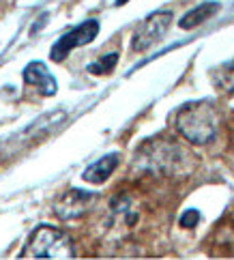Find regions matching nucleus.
Segmentation results:
<instances>
[{
	"label": "nucleus",
	"instance_id": "f257e3e1",
	"mask_svg": "<svg viewBox=\"0 0 234 260\" xmlns=\"http://www.w3.org/2000/svg\"><path fill=\"white\" fill-rule=\"evenodd\" d=\"M176 132L193 146H207L219 132V114L211 101H189L176 112Z\"/></svg>",
	"mask_w": 234,
	"mask_h": 260
},
{
	"label": "nucleus",
	"instance_id": "6e6552de",
	"mask_svg": "<svg viewBox=\"0 0 234 260\" xmlns=\"http://www.w3.org/2000/svg\"><path fill=\"white\" fill-rule=\"evenodd\" d=\"M116 166H118V155L110 153L106 157H101V159H97L95 164H90L88 168L84 170L82 179L86 183H92V185H101L112 176V172L116 170Z\"/></svg>",
	"mask_w": 234,
	"mask_h": 260
},
{
	"label": "nucleus",
	"instance_id": "9b49d317",
	"mask_svg": "<svg viewBox=\"0 0 234 260\" xmlns=\"http://www.w3.org/2000/svg\"><path fill=\"white\" fill-rule=\"evenodd\" d=\"M116 62H118V54L112 52V54H106V56H101L99 60L90 62V64H88V71L95 73V76H104V73H110L112 69L116 67Z\"/></svg>",
	"mask_w": 234,
	"mask_h": 260
},
{
	"label": "nucleus",
	"instance_id": "f03ea898",
	"mask_svg": "<svg viewBox=\"0 0 234 260\" xmlns=\"http://www.w3.org/2000/svg\"><path fill=\"white\" fill-rule=\"evenodd\" d=\"M144 164L148 170L165 176H183L193 170V159L183 146L165 140H151L142 146Z\"/></svg>",
	"mask_w": 234,
	"mask_h": 260
},
{
	"label": "nucleus",
	"instance_id": "0eeeda50",
	"mask_svg": "<svg viewBox=\"0 0 234 260\" xmlns=\"http://www.w3.org/2000/svg\"><path fill=\"white\" fill-rule=\"evenodd\" d=\"M22 78H24L26 84L35 86L43 97H54L56 90H58V82H56L52 71L45 67V62H41V60L28 62L22 71Z\"/></svg>",
	"mask_w": 234,
	"mask_h": 260
},
{
	"label": "nucleus",
	"instance_id": "423d86ee",
	"mask_svg": "<svg viewBox=\"0 0 234 260\" xmlns=\"http://www.w3.org/2000/svg\"><path fill=\"white\" fill-rule=\"evenodd\" d=\"M92 200H95V193L84 189H69L56 200L54 211L60 219H78L90 209Z\"/></svg>",
	"mask_w": 234,
	"mask_h": 260
},
{
	"label": "nucleus",
	"instance_id": "f8f14e48",
	"mask_svg": "<svg viewBox=\"0 0 234 260\" xmlns=\"http://www.w3.org/2000/svg\"><path fill=\"white\" fill-rule=\"evenodd\" d=\"M200 221V213L195 211V209H189V211H185L183 215H181V226L183 228H193L195 224Z\"/></svg>",
	"mask_w": 234,
	"mask_h": 260
},
{
	"label": "nucleus",
	"instance_id": "7ed1b4c3",
	"mask_svg": "<svg viewBox=\"0 0 234 260\" xmlns=\"http://www.w3.org/2000/svg\"><path fill=\"white\" fill-rule=\"evenodd\" d=\"M20 258H76V249L67 232H62L60 228H54L48 224L37 226L30 237H28L24 249L20 252Z\"/></svg>",
	"mask_w": 234,
	"mask_h": 260
},
{
	"label": "nucleus",
	"instance_id": "39448f33",
	"mask_svg": "<svg viewBox=\"0 0 234 260\" xmlns=\"http://www.w3.org/2000/svg\"><path fill=\"white\" fill-rule=\"evenodd\" d=\"M97 32H99V22L97 20L82 22L80 26H76V28H71L69 32H64L60 39L52 45L50 58L54 62H62L76 48H80V45H88V43L95 41Z\"/></svg>",
	"mask_w": 234,
	"mask_h": 260
},
{
	"label": "nucleus",
	"instance_id": "20e7f679",
	"mask_svg": "<svg viewBox=\"0 0 234 260\" xmlns=\"http://www.w3.org/2000/svg\"><path fill=\"white\" fill-rule=\"evenodd\" d=\"M172 24V11H155L146 17L136 28L133 39H131V48L136 52H144L148 48H153L155 43L163 39V35L168 32Z\"/></svg>",
	"mask_w": 234,
	"mask_h": 260
},
{
	"label": "nucleus",
	"instance_id": "1a4fd4ad",
	"mask_svg": "<svg viewBox=\"0 0 234 260\" xmlns=\"http://www.w3.org/2000/svg\"><path fill=\"white\" fill-rule=\"evenodd\" d=\"M219 11V5L217 3H202L198 5L195 9H191V11H187L183 17H181V22L179 26L183 30H189V28H195V26H200L204 24L207 20H211V17Z\"/></svg>",
	"mask_w": 234,
	"mask_h": 260
},
{
	"label": "nucleus",
	"instance_id": "ddd939ff",
	"mask_svg": "<svg viewBox=\"0 0 234 260\" xmlns=\"http://www.w3.org/2000/svg\"><path fill=\"white\" fill-rule=\"evenodd\" d=\"M123 3H127V0H118V3H116V5H123Z\"/></svg>",
	"mask_w": 234,
	"mask_h": 260
},
{
	"label": "nucleus",
	"instance_id": "9d476101",
	"mask_svg": "<svg viewBox=\"0 0 234 260\" xmlns=\"http://www.w3.org/2000/svg\"><path fill=\"white\" fill-rule=\"evenodd\" d=\"M211 78L215 82V86H217L221 92H226V95H234V60L215 67L211 71Z\"/></svg>",
	"mask_w": 234,
	"mask_h": 260
}]
</instances>
